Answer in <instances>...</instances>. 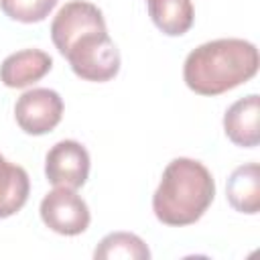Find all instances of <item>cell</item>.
<instances>
[{
  "label": "cell",
  "mask_w": 260,
  "mask_h": 260,
  "mask_svg": "<svg viewBox=\"0 0 260 260\" xmlns=\"http://www.w3.org/2000/svg\"><path fill=\"white\" fill-rule=\"evenodd\" d=\"M47 181L55 187L79 189L89 175V154L77 140H61L45 156Z\"/></svg>",
  "instance_id": "7"
},
{
  "label": "cell",
  "mask_w": 260,
  "mask_h": 260,
  "mask_svg": "<svg viewBox=\"0 0 260 260\" xmlns=\"http://www.w3.org/2000/svg\"><path fill=\"white\" fill-rule=\"evenodd\" d=\"M57 0H0L2 12L18 22H41L55 8Z\"/></svg>",
  "instance_id": "14"
},
{
  "label": "cell",
  "mask_w": 260,
  "mask_h": 260,
  "mask_svg": "<svg viewBox=\"0 0 260 260\" xmlns=\"http://www.w3.org/2000/svg\"><path fill=\"white\" fill-rule=\"evenodd\" d=\"M215 197V181L199 160L179 156L167 165L152 195V211L167 225L195 223Z\"/></svg>",
  "instance_id": "2"
},
{
  "label": "cell",
  "mask_w": 260,
  "mask_h": 260,
  "mask_svg": "<svg viewBox=\"0 0 260 260\" xmlns=\"http://www.w3.org/2000/svg\"><path fill=\"white\" fill-rule=\"evenodd\" d=\"M30 181L22 167L8 162L0 154V219L14 215L28 199Z\"/></svg>",
  "instance_id": "11"
},
{
  "label": "cell",
  "mask_w": 260,
  "mask_h": 260,
  "mask_svg": "<svg viewBox=\"0 0 260 260\" xmlns=\"http://www.w3.org/2000/svg\"><path fill=\"white\" fill-rule=\"evenodd\" d=\"M258 116H260V98L258 93H250L234 102L223 116V130L225 136L238 146H258L260 130H258Z\"/></svg>",
  "instance_id": "8"
},
{
  "label": "cell",
  "mask_w": 260,
  "mask_h": 260,
  "mask_svg": "<svg viewBox=\"0 0 260 260\" xmlns=\"http://www.w3.org/2000/svg\"><path fill=\"white\" fill-rule=\"evenodd\" d=\"M41 219L61 236H79L89 225V209L75 189L57 187L43 197Z\"/></svg>",
  "instance_id": "4"
},
{
  "label": "cell",
  "mask_w": 260,
  "mask_h": 260,
  "mask_svg": "<svg viewBox=\"0 0 260 260\" xmlns=\"http://www.w3.org/2000/svg\"><path fill=\"white\" fill-rule=\"evenodd\" d=\"M63 116V100L57 91L35 87L24 91L14 106V118L20 130L32 136L51 132Z\"/></svg>",
  "instance_id": "5"
},
{
  "label": "cell",
  "mask_w": 260,
  "mask_h": 260,
  "mask_svg": "<svg viewBox=\"0 0 260 260\" xmlns=\"http://www.w3.org/2000/svg\"><path fill=\"white\" fill-rule=\"evenodd\" d=\"M148 14L156 28L169 37H181L193 26V4L191 0H146Z\"/></svg>",
  "instance_id": "12"
},
{
  "label": "cell",
  "mask_w": 260,
  "mask_h": 260,
  "mask_svg": "<svg viewBox=\"0 0 260 260\" xmlns=\"http://www.w3.org/2000/svg\"><path fill=\"white\" fill-rule=\"evenodd\" d=\"M73 73L85 81H108L120 71V51L108 30H93L79 37L63 55Z\"/></svg>",
  "instance_id": "3"
},
{
  "label": "cell",
  "mask_w": 260,
  "mask_h": 260,
  "mask_svg": "<svg viewBox=\"0 0 260 260\" xmlns=\"http://www.w3.org/2000/svg\"><path fill=\"white\" fill-rule=\"evenodd\" d=\"M258 65V49L250 41L217 39L199 45L187 55L183 79L199 95H219L252 79Z\"/></svg>",
  "instance_id": "1"
},
{
  "label": "cell",
  "mask_w": 260,
  "mask_h": 260,
  "mask_svg": "<svg viewBox=\"0 0 260 260\" xmlns=\"http://www.w3.org/2000/svg\"><path fill=\"white\" fill-rule=\"evenodd\" d=\"M225 195L230 205L242 213H258L260 209V167L258 162H248L238 167L225 185Z\"/></svg>",
  "instance_id": "10"
},
{
  "label": "cell",
  "mask_w": 260,
  "mask_h": 260,
  "mask_svg": "<svg viewBox=\"0 0 260 260\" xmlns=\"http://www.w3.org/2000/svg\"><path fill=\"white\" fill-rule=\"evenodd\" d=\"M93 30H106V20L102 10L85 0L67 2L51 22V39L61 55H65L79 37Z\"/></svg>",
  "instance_id": "6"
},
{
  "label": "cell",
  "mask_w": 260,
  "mask_h": 260,
  "mask_svg": "<svg viewBox=\"0 0 260 260\" xmlns=\"http://www.w3.org/2000/svg\"><path fill=\"white\" fill-rule=\"evenodd\" d=\"M93 258L95 260H116V258L148 260L150 258V250H148V246L136 234L114 232V234H108L98 244V248L93 252Z\"/></svg>",
  "instance_id": "13"
},
{
  "label": "cell",
  "mask_w": 260,
  "mask_h": 260,
  "mask_svg": "<svg viewBox=\"0 0 260 260\" xmlns=\"http://www.w3.org/2000/svg\"><path fill=\"white\" fill-rule=\"evenodd\" d=\"M53 59L41 49H22L8 55L0 65V81L6 87H26L45 77Z\"/></svg>",
  "instance_id": "9"
}]
</instances>
